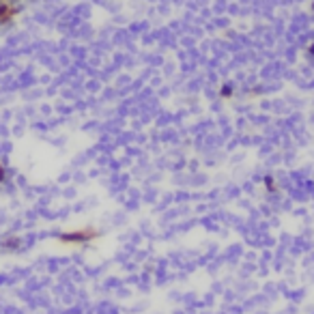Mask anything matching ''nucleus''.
<instances>
[{
	"label": "nucleus",
	"instance_id": "obj_1",
	"mask_svg": "<svg viewBox=\"0 0 314 314\" xmlns=\"http://www.w3.org/2000/svg\"><path fill=\"white\" fill-rule=\"evenodd\" d=\"M15 15H18V9L11 7L9 2H0V26L7 24V22H11Z\"/></svg>",
	"mask_w": 314,
	"mask_h": 314
},
{
	"label": "nucleus",
	"instance_id": "obj_3",
	"mask_svg": "<svg viewBox=\"0 0 314 314\" xmlns=\"http://www.w3.org/2000/svg\"><path fill=\"white\" fill-rule=\"evenodd\" d=\"M4 2H9V4H11V2H15V0H4Z\"/></svg>",
	"mask_w": 314,
	"mask_h": 314
},
{
	"label": "nucleus",
	"instance_id": "obj_2",
	"mask_svg": "<svg viewBox=\"0 0 314 314\" xmlns=\"http://www.w3.org/2000/svg\"><path fill=\"white\" fill-rule=\"evenodd\" d=\"M2 179H4V168L0 166V181H2Z\"/></svg>",
	"mask_w": 314,
	"mask_h": 314
}]
</instances>
